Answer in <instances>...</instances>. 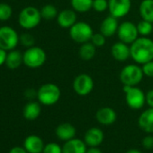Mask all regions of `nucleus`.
<instances>
[{"label": "nucleus", "instance_id": "nucleus-1", "mask_svg": "<svg viewBox=\"0 0 153 153\" xmlns=\"http://www.w3.org/2000/svg\"><path fill=\"white\" fill-rule=\"evenodd\" d=\"M131 57L139 65L153 60V40L148 37H139L130 45Z\"/></svg>", "mask_w": 153, "mask_h": 153}, {"label": "nucleus", "instance_id": "nucleus-2", "mask_svg": "<svg viewBox=\"0 0 153 153\" xmlns=\"http://www.w3.org/2000/svg\"><path fill=\"white\" fill-rule=\"evenodd\" d=\"M61 91L55 83L48 82L42 84L37 91L38 101L44 106L55 105L60 99Z\"/></svg>", "mask_w": 153, "mask_h": 153}, {"label": "nucleus", "instance_id": "nucleus-3", "mask_svg": "<svg viewBox=\"0 0 153 153\" xmlns=\"http://www.w3.org/2000/svg\"><path fill=\"white\" fill-rule=\"evenodd\" d=\"M41 19V10L34 6H26L20 12L18 22L22 28L25 30H32L40 24Z\"/></svg>", "mask_w": 153, "mask_h": 153}, {"label": "nucleus", "instance_id": "nucleus-4", "mask_svg": "<svg viewBox=\"0 0 153 153\" xmlns=\"http://www.w3.org/2000/svg\"><path fill=\"white\" fill-rule=\"evenodd\" d=\"M123 91L125 93V101L127 106L133 109H142L146 103V94L137 86L124 85Z\"/></svg>", "mask_w": 153, "mask_h": 153}, {"label": "nucleus", "instance_id": "nucleus-5", "mask_svg": "<svg viewBox=\"0 0 153 153\" xmlns=\"http://www.w3.org/2000/svg\"><path fill=\"white\" fill-rule=\"evenodd\" d=\"M144 74L142 69L138 65H125L120 72V81L123 85L137 86L143 79Z\"/></svg>", "mask_w": 153, "mask_h": 153}, {"label": "nucleus", "instance_id": "nucleus-6", "mask_svg": "<svg viewBox=\"0 0 153 153\" xmlns=\"http://www.w3.org/2000/svg\"><path fill=\"white\" fill-rule=\"evenodd\" d=\"M23 64L29 68H39L42 66L47 59V55L44 49L40 47H31L28 48L23 54Z\"/></svg>", "mask_w": 153, "mask_h": 153}, {"label": "nucleus", "instance_id": "nucleus-7", "mask_svg": "<svg viewBox=\"0 0 153 153\" xmlns=\"http://www.w3.org/2000/svg\"><path fill=\"white\" fill-rule=\"evenodd\" d=\"M94 34L92 27L86 22H77L69 29V36L73 41L78 44H83L90 41Z\"/></svg>", "mask_w": 153, "mask_h": 153}, {"label": "nucleus", "instance_id": "nucleus-8", "mask_svg": "<svg viewBox=\"0 0 153 153\" xmlns=\"http://www.w3.org/2000/svg\"><path fill=\"white\" fill-rule=\"evenodd\" d=\"M20 42V36L10 26L0 27V48L5 51L14 50Z\"/></svg>", "mask_w": 153, "mask_h": 153}, {"label": "nucleus", "instance_id": "nucleus-9", "mask_svg": "<svg viewBox=\"0 0 153 153\" xmlns=\"http://www.w3.org/2000/svg\"><path fill=\"white\" fill-rule=\"evenodd\" d=\"M116 34L120 41L128 45L133 44L139 38L137 25L130 21H125L119 24V28Z\"/></svg>", "mask_w": 153, "mask_h": 153}, {"label": "nucleus", "instance_id": "nucleus-10", "mask_svg": "<svg viewBox=\"0 0 153 153\" xmlns=\"http://www.w3.org/2000/svg\"><path fill=\"white\" fill-rule=\"evenodd\" d=\"M74 91L79 96H87L92 92L95 87L93 78L87 74H80L73 81Z\"/></svg>", "mask_w": 153, "mask_h": 153}, {"label": "nucleus", "instance_id": "nucleus-11", "mask_svg": "<svg viewBox=\"0 0 153 153\" xmlns=\"http://www.w3.org/2000/svg\"><path fill=\"white\" fill-rule=\"evenodd\" d=\"M132 8L131 0H108V10L110 15L116 19L126 16Z\"/></svg>", "mask_w": 153, "mask_h": 153}, {"label": "nucleus", "instance_id": "nucleus-12", "mask_svg": "<svg viewBox=\"0 0 153 153\" xmlns=\"http://www.w3.org/2000/svg\"><path fill=\"white\" fill-rule=\"evenodd\" d=\"M104 132L98 127L89 128L84 135V142L88 147H98L104 142Z\"/></svg>", "mask_w": 153, "mask_h": 153}, {"label": "nucleus", "instance_id": "nucleus-13", "mask_svg": "<svg viewBox=\"0 0 153 153\" xmlns=\"http://www.w3.org/2000/svg\"><path fill=\"white\" fill-rule=\"evenodd\" d=\"M111 55L115 60L124 62L131 57L130 46L122 41L115 42L111 48Z\"/></svg>", "mask_w": 153, "mask_h": 153}, {"label": "nucleus", "instance_id": "nucleus-14", "mask_svg": "<svg viewBox=\"0 0 153 153\" xmlns=\"http://www.w3.org/2000/svg\"><path fill=\"white\" fill-rule=\"evenodd\" d=\"M96 118L100 125L111 126L116 121L117 114L114 108L109 107H104L96 111Z\"/></svg>", "mask_w": 153, "mask_h": 153}, {"label": "nucleus", "instance_id": "nucleus-15", "mask_svg": "<svg viewBox=\"0 0 153 153\" xmlns=\"http://www.w3.org/2000/svg\"><path fill=\"white\" fill-rule=\"evenodd\" d=\"M118 28H119L118 19H116L112 15H109L102 21L99 28L100 29L99 32H101L106 38H110L117 33Z\"/></svg>", "mask_w": 153, "mask_h": 153}, {"label": "nucleus", "instance_id": "nucleus-16", "mask_svg": "<svg viewBox=\"0 0 153 153\" xmlns=\"http://www.w3.org/2000/svg\"><path fill=\"white\" fill-rule=\"evenodd\" d=\"M58 24L63 29H70L77 22V14L73 9H64L57 16Z\"/></svg>", "mask_w": 153, "mask_h": 153}, {"label": "nucleus", "instance_id": "nucleus-17", "mask_svg": "<svg viewBox=\"0 0 153 153\" xmlns=\"http://www.w3.org/2000/svg\"><path fill=\"white\" fill-rule=\"evenodd\" d=\"M77 130L75 126L70 123L60 124L55 129V134L58 139L62 142H68L75 138Z\"/></svg>", "mask_w": 153, "mask_h": 153}, {"label": "nucleus", "instance_id": "nucleus-18", "mask_svg": "<svg viewBox=\"0 0 153 153\" xmlns=\"http://www.w3.org/2000/svg\"><path fill=\"white\" fill-rule=\"evenodd\" d=\"M44 146L42 139L35 134L27 136L23 142V148L28 153H42Z\"/></svg>", "mask_w": 153, "mask_h": 153}, {"label": "nucleus", "instance_id": "nucleus-19", "mask_svg": "<svg viewBox=\"0 0 153 153\" xmlns=\"http://www.w3.org/2000/svg\"><path fill=\"white\" fill-rule=\"evenodd\" d=\"M139 127L146 134H153V108H149L145 111H143L138 119Z\"/></svg>", "mask_w": 153, "mask_h": 153}, {"label": "nucleus", "instance_id": "nucleus-20", "mask_svg": "<svg viewBox=\"0 0 153 153\" xmlns=\"http://www.w3.org/2000/svg\"><path fill=\"white\" fill-rule=\"evenodd\" d=\"M87 151V146L84 140L74 138L65 143L62 146V153H86Z\"/></svg>", "mask_w": 153, "mask_h": 153}, {"label": "nucleus", "instance_id": "nucleus-21", "mask_svg": "<svg viewBox=\"0 0 153 153\" xmlns=\"http://www.w3.org/2000/svg\"><path fill=\"white\" fill-rule=\"evenodd\" d=\"M41 111V108L40 102L30 101L24 106L23 115L25 119L29 121H33L40 117Z\"/></svg>", "mask_w": 153, "mask_h": 153}, {"label": "nucleus", "instance_id": "nucleus-22", "mask_svg": "<svg viewBox=\"0 0 153 153\" xmlns=\"http://www.w3.org/2000/svg\"><path fill=\"white\" fill-rule=\"evenodd\" d=\"M22 63H23V54L18 50H11L7 53L6 60H5V65L12 70L17 69Z\"/></svg>", "mask_w": 153, "mask_h": 153}, {"label": "nucleus", "instance_id": "nucleus-23", "mask_svg": "<svg viewBox=\"0 0 153 153\" xmlns=\"http://www.w3.org/2000/svg\"><path fill=\"white\" fill-rule=\"evenodd\" d=\"M96 53V47L93 45L90 41L81 44L78 49V56L84 61L92 60L95 57Z\"/></svg>", "mask_w": 153, "mask_h": 153}, {"label": "nucleus", "instance_id": "nucleus-24", "mask_svg": "<svg viewBox=\"0 0 153 153\" xmlns=\"http://www.w3.org/2000/svg\"><path fill=\"white\" fill-rule=\"evenodd\" d=\"M139 12L142 20L153 23V0H142L140 4Z\"/></svg>", "mask_w": 153, "mask_h": 153}, {"label": "nucleus", "instance_id": "nucleus-25", "mask_svg": "<svg viewBox=\"0 0 153 153\" xmlns=\"http://www.w3.org/2000/svg\"><path fill=\"white\" fill-rule=\"evenodd\" d=\"M94 0H70V5L75 12L87 13L93 9Z\"/></svg>", "mask_w": 153, "mask_h": 153}, {"label": "nucleus", "instance_id": "nucleus-26", "mask_svg": "<svg viewBox=\"0 0 153 153\" xmlns=\"http://www.w3.org/2000/svg\"><path fill=\"white\" fill-rule=\"evenodd\" d=\"M41 17L45 20H52L54 18H57L59 13L55 5L48 4L42 6L41 9Z\"/></svg>", "mask_w": 153, "mask_h": 153}, {"label": "nucleus", "instance_id": "nucleus-27", "mask_svg": "<svg viewBox=\"0 0 153 153\" xmlns=\"http://www.w3.org/2000/svg\"><path fill=\"white\" fill-rule=\"evenodd\" d=\"M137 29L139 35H141L142 37H148L152 33L153 23L145 20H142L138 22Z\"/></svg>", "mask_w": 153, "mask_h": 153}, {"label": "nucleus", "instance_id": "nucleus-28", "mask_svg": "<svg viewBox=\"0 0 153 153\" xmlns=\"http://www.w3.org/2000/svg\"><path fill=\"white\" fill-rule=\"evenodd\" d=\"M13 10L12 7L5 3H0V21L5 22L10 19L12 16Z\"/></svg>", "mask_w": 153, "mask_h": 153}, {"label": "nucleus", "instance_id": "nucleus-29", "mask_svg": "<svg viewBox=\"0 0 153 153\" xmlns=\"http://www.w3.org/2000/svg\"><path fill=\"white\" fill-rule=\"evenodd\" d=\"M106 41V38L101 32L94 33L93 36H92V38H91V39H90V42L93 45H95L96 48L105 46Z\"/></svg>", "mask_w": 153, "mask_h": 153}, {"label": "nucleus", "instance_id": "nucleus-30", "mask_svg": "<svg viewBox=\"0 0 153 153\" xmlns=\"http://www.w3.org/2000/svg\"><path fill=\"white\" fill-rule=\"evenodd\" d=\"M34 41L35 39L33 36L30 33H23L20 36V43L24 47H27V48L33 47Z\"/></svg>", "mask_w": 153, "mask_h": 153}, {"label": "nucleus", "instance_id": "nucleus-31", "mask_svg": "<svg viewBox=\"0 0 153 153\" xmlns=\"http://www.w3.org/2000/svg\"><path fill=\"white\" fill-rule=\"evenodd\" d=\"M93 9L98 13H103L108 9V0H94Z\"/></svg>", "mask_w": 153, "mask_h": 153}, {"label": "nucleus", "instance_id": "nucleus-32", "mask_svg": "<svg viewBox=\"0 0 153 153\" xmlns=\"http://www.w3.org/2000/svg\"><path fill=\"white\" fill-rule=\"evenodd\" d=\"M42 153H62V147L56 143H50L44 146Z\"/></svg>", "mask_w": 153, "mask_h": 153}, {"label": "nucleus", "instance_id": "nucleus-33", "mask_svg": "<svg viewBox=\"0 0 153 153\" xmlns=\"http://www.w3.org/2000/svg\"><path fill=\"white\" fill-rule=\"evenodd\" d=\"M142 72H143L145 76L153 77V60L142 65Z\"/></svg>", "mask_w": 153, "mask_h": 153}, {"label": "nucleus", "instance_id": "nucleus-34", "mask_svg": "<svg viewBox=\"0 0 153 153\" xmlns=\"http://www.w3.org/2000/svg\"><path fill=\"white\" fill-rule=\"evenodd\" d=\"M142 145L146 150H152L153 149V135L148 134L143 137L142 141Z\"/></svg>", "mask_w": 153, "mask_h": 153}, {"label": "nucleus", "instance_id": "nucleus-35", "mask_svg": "<svg viewBox=\"0 0 153 153\" xmlns=\"http://www.w3.org/2000/svg\"><path fill=\"white\" fill-rule=\"evenodd\" d=\"M146 104L150 108H153V90L149 91L146 93Z\"/></svg>", "mask_w": 153, "mask_h": 153}, {"label": "nucleus", "instance_id": "nucleus-36", "mask_svg": "<svg viewBox=\"0 0 153 153\" xmlns=\"http://www.w3.org/2000/svg\"><path fill=\"white\" fill-rule=\"evenodd\" d=\"M6 56H7V51L0 48V66L5 64Z\"/></svg>", "mask_w": 153, "mask_h": 153}, {"label": "nucleus", "instance_id": "nucleus-37", "mask_svg": "<svg viewBox=\"0 0 153 153\" xmlns=\"http://www.w3.org/2000/svg\"><path fill=\"white\" fill-rule=\"evenodd\" d=\"M9 153H28L23 147H14L10 150Z\"/></svg>", "mask_w": 153, "mask_h": 153}, {"label": "nucleus", "instance_id": "nucleus-38", "mask_svg": "<svg viewBox=\"0 0 153 153\" xmlns=\"http://www.w3.org/2000/svg\"><path fill=\"white\" fill-rule=\"evenodd\" d=\"M25 95H26L28 98L32 99V98L37 97V91H33L32 89H29V90H27V91H26V92H25Z\"/></svg>", "mask_w": 153, "mask_h": 153}, {"label": "nucleus", "instance_id": "nucleus-39", "mask_svg": "<svg viewBox=\"0 0 153 153\" xmlns=\"http://www.w3.org/2000/svg\"><path fill=\"white\" fill-rule=\"evenodd\" d=\"M86 153H103L98 147H88Z\"/></svg>", "mask_w": 153, "mask_h": 153}, {"label": "nucleus", "instance_id": "nucleus-40", "mask_svg": "<svg viewBox=\"0 0 153 153\" xmlns=\"http://www.w3.org/2000/svg\"><path fill=\"white\" fill-rule=\"evenodd\" d=\"M125 153H142L140 150L138 149H131V150H128Z\"/></svg>", "mask_w": 153, "mask_h": 153}]
</instances>
